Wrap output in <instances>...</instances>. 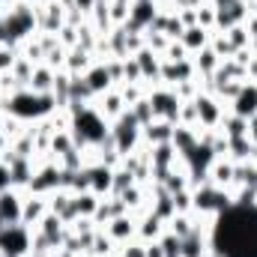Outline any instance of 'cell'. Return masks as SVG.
I'll return each instance as SVG.
<instances>
[{"label":"cell","instance_id":"cell-1","mask_svg":"<svg viewBox=\"0 0 257 257\" xmlns=\"http://www.w3.org/2000/svg\"><path fill=\"white\" fill-rule=\"evenodd\" d=\"M135 227H132V221H126V218H114L111 221V227H108V236H126V233H132Z\"/></svg>","mask_w":257,"mask_h":257},{"label":"cell","instance_id":"cell-2","mask_svg":"<svg viewBox=\"0 0 257 257\" xmlns=\"http://www.w3.org/2000/svg\"><path fill=\"white\" fill-rule=\"evenodd\" d=\"M203 39H206V36H203V27H192V30H189V36H183L186 48H192V51L203 45Z\"/></svg>","mask_w":257,"mask_h":257}]
</instances>
